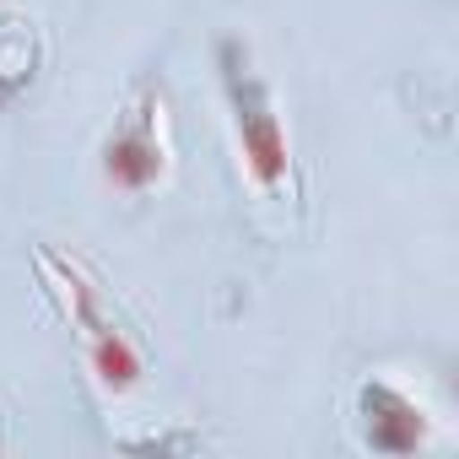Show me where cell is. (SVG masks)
<instances>
[{"mask_svg":"<svg viewBox=\"0 0 459 459\" xmlns=\"http://www.w3.org/2000/svg\"><path fill=\"white\" fill-rule=\"evenodd\" d=\"M216 76H221V98H227V119H233L244 173L255 178V189L281 195L292 184V141H287L276 92L255 71V55H249L244 39H221L216 44Z\"/></svg>","mask_w":459,"mask_h":459,"instance_id":"6da1fadb","label":"cell"},{"mask_svg":"<svg viewBox=\"0 0 459 459\" xmlns=\"http://www.w3.org/2000/svg\"><path fill=\"white\" fill-rule=\"evenodd\" d=\"M87 362H92V378L108 389V394H130L146 373V357L141 346L103 314L98 325H87Z\"/></svg>","mask_w":459,"mask_h":459,"instance_id":"277c9868","label":"cell"},{"mask_svg":"<svg viewBox=\"0 0 459 459\" xmlns=\"http://www.w3.org/2000/svg\"><path fill=\"white\" fill-rule=\"evenodd\" d=\"M44 65V39L28 17H0V108L17 103Z\"/></svg>","mask_w":459,"mask_h":459,"instance_id":"5b68a950","label":"cell"},{"mask_svg":"<svg viewBox=\"0 0 459 459\" xmlns=\"http://www.w3.org/2000/svg\"><path fill=\"white\" fill-rule=\"evenodd\" d=\"M103 184L119 195H152L168 178V135H162V98L152 87H135L130 103L114 114L103 152H98Z\"/></svg>","mask_w":459,"mask_h":459,"instance_id":"7a4b0ae2","label":"cell"},{"mask_svg":"<svg viewBox=\"0 0 459 459\" xmlns=\"http://www.w3.org/2000/svg\"><path fill=\"white\" fill-rule=\"evenodd\" d=\"M351 421H357L362 448L389 454V459H411V454H421L427 437H432L427 405H421L411 389H400L394 378H384V373H373V378L357 384V394H351Z\"/></svg>","mask_w":459,"mask_h":459,"instance_id":"3957f363","label":"cell"}]
</instances>
